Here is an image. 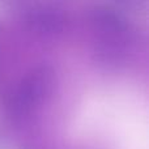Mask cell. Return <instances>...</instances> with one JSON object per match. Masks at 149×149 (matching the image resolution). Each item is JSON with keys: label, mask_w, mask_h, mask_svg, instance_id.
Masks as SVG:
<instances>
[{"label": "cell", "mask_w": 149, "mask_h": 149, "mask_svg": "<svg viewBox=\"0 0 149 149\" xmlns=\"http://www.w3.org/2000/svg\"><path fill=\"white\" fill-rule=\"evenodd\" d=\"M55 84L54 71L50 67H37L21 81L9 103L12 118L29 116L52 92Z\"/></svg>", "instance_id": "6da1fadb"}, {"label": "cell", "mask_w": 149, "mask_h": 149, "mask_svg": "<svg viewBox=\"0 0 149 149\" xmlns=\"http://www.w3.org/2000/svg\"><path fill=\"white\" fill-rule=\"evenodd\" d=\"M30 22L41 33L54 34L63 29V26H64V17L55 9L42 8V9L33 12Z\"/></svg>", "instance_id": "7a4b0ae2"}, {"label": "cell", "mask_w": 149, "mask_h": 149, "mask_svg": "<svg viewBox=\"0 0 149 149\" xmlns=\"http://www.w3.org/2000/svg\"><path fill=\"white\" fill-rule=\"evenodd\" d=\"M113 1L127 8H139L145 4V0H113Z\"/></svg>", "instance_id": "3957f363"}]
</instances>
